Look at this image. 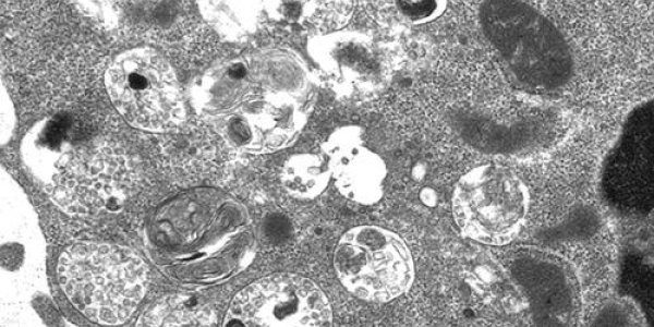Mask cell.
<instances>
[{
	"label": "cell",
	"mask_w": 654,
	"mask_h": 327,
	"mask_svg": "<svg viewBox=\"0 0 654 327\" xmlns=\"http://www.w3.org/2000/svg\"><path fill=\"white\" fill-rule=\"evenodd\" d=\"M479 19L484 36L520 87L550 93L570 81L571 49L537 9L524 1L488 0L480 4Z\"/></svg>",
	"instance_id": "obj_2"
},
{
	"label": "cell",
	"mask_w": 654,
	"mask_h": 327,
	"mask_svg": "<svg viewBox=\"0 0 654 327\" xmlns=\"http://www.w3.org/2000/svg\"><path fill=\"white\" fill-rule=\"evenodd\" d=\"M324 148L330 174L343 196L365 205L380 198L386 166L377 154L363 144L359 130H338L327 140Z\"/></svg>",
	"instance_id": "obj_12"
},
{
	"label": "cell",
	"mask_w": 654,
	"mask_h": 327,
	"mask_svg": "<svg viewBox=\"0 0 654 327\" xmlns=\"http://www.w3.org/2000/svg\"><path fill=\"white\" fill-rule=\"evenodd\" d=\"M110 99L138 129L168 132L181 124L184 110L174 73L150 49H134L117 57L105 76Z\"/></svg>",
	"instance_id": "obj_5"
},
{
	"label": "cell",
	"mask_w": 654,
	"mask_h": 327,
	"mask_svg": "<svg viewBox=\"0 0 654 327\" xmlns=\"http://www.w3.org/2000/svg\"><path fill=\"white\" fill-rule=\"evenodd\" d=\"M331 177L328 162L314 154H296L283 165L281 181L294 197L312 199L319 195Z\"/></svg>",
	"instance_id": "obj_14"
},
{
	"label": "cell",
	"mask_w": 654,
	"mask_h": 327,
	"mask_svg": "<svg viewBox=\"0 0 654 327\" xmlns=\"http://www.w3.org/2000/svg\"><path fill=\"white\" fill-rule=\"evenodd\" d=\"M510 272L537 324L576 325L581 312L580 281L566 258L544 249L521 247L510 259Z\"/></svg>",
	"instance_id": "obj_8"
},
{
	"label": "cell",
	"mask_w": 654,
	"mask_h": 327,
	"mask_svg": "<svg viewBox=\"0 0 654 327\" xmlns=\"http://www.w3.org/2000/svg\"><path fill=\"white\" fill-rule=\"evenodd\" d=\"M334 265L341 283L365 301L387 302L404 293L413 281L409 249L393 232L358 226L339 240Z\"/></svg>",
	"instance_id": "obj_6"
},
{
	"label": "cell",
	"mask_w": 654,
	"mask_h": 327,
	"mask_svg": "<svg viewBox=\"0 0 654 327\" xmlns=\"http://www.w3.org/2000/svg\"><path fill=\"white\" fill-rule=\"evenodd\" d=\"M207 313L187 305L185 301L170 299L159 303L141 318L145 326H195L209 325Z\"/></svg>",
	"instance_id": "obj_16"
},
{
	"label": "cell",
	"mask_w": 654,
	"mask_h": 327,
	"mask_svg": "<svg viewBox=\"0 0 654 327\" xmlns=\"http://www.w3.org/2000/svg\"><path fill=\"white\" fill-rule=\"evenodd\" d=\"M303 13L306 21L323 32L341 28L351 17V1H312L305 2Z\"/></svg>",
	"instance_id": "obj_17"
},
{
	"label": "cell",
	"mask_w": 654,
	"mask_h": 327,
	"mask_svg": "<svg viewBox=\"0 0 654 327\" xmlns=\"http://www.w3.org/2000/svg\"><path fill=\"white\" fill-rule=\"evenodd\" d=\"M310 53L323 77L342 94H366L383 81L371 41L360 34L329 33L312 40Z\"/></svg>",
	"instance_id": "obj_11"
},
{
	"label": "cell",
	"mask_w": 654,
	"mask_h": 327,
	"mask_svg": "<svg viewBox=\"0 0 654 327\" xmlns=\"http://www.w3.org/2000/svg\"><path fill=\"white\" fill-rule=\"evenodd\" d=\"M331 307L311 279L288 272L263 277L233 298L225 325L230 326H326Z\"/></svg>",
	"instance_id": "obj_7"
},
{
	"label": "cell",
	"mask_w": 654,
	"mask_h": 327,
	"mask_svg": "<svg viewBox=\"0 0 654 327\" xmlns=\"http://www.w3.org/2000/svg\"><path fill=\"white\" fill-rule=\"evenodd\" d=\"M126 166L121 156L102 148L81 153L53 177L51 194L66 211L95 214L122 190Z\"/></svg>",
	"instance_id": "obj_10"
},
{
	"label": "cell",
	"mask_w": 654,
	"mask_h": 327,
	"mask_svg": "<svg viewBox=\"0 0 654 327\" xmlns=\"http://www.w3.org/2000/svg\"><path fill=\"white\" fill-rule=\"evenodd\" d=\"M529 203L528 187L514 172L486 164L459 179L452 194V214L465 238L505 245L521 231Z\"/></svg>",
	"instance_id": "obj_4"
},
{
	"label": "cell",
	"mask_w": 654,
	"mask_h": 327,
	"mask_svg": "<svg viewBox=\"0 0 654 327\" xmlns=\"http://www.w3.org/2000/svg\"><path fill=\"white\" fill-rule=\"evenodd\" d=\"M594 326H645V318L637 303L626 296L606 301L596 313Z\"/></svg>",
	"instance_id": "obj_18"
},
{
	"label": "cell",
	"mask_w": 654,
	"mask_h": 327,
	"mask_svg": "<svg viewBox=\"0 0 654 327\" xmlns=\"http://www.w3.org/2000/svg\"><path fill=\"white\" fill-rule=\"evenodd\" d=\"M223 77L235 107L222 129L230 146L270 153L293 143L306 122L311 93L295 59L267 52L250 63H231Z\"/></svg>",
	"instance_id": "obj_1"
},
{
	"label": "cell",
	"mask_w": 654,
	"mask_h": 327,
	"mask_svg": "<svg viewBox=\"0 0 654 327\" xmlns=\"http://www.w3.org/2000/svg\"><path fill=\"white\" fill-rule=\"evenodd\" d=\"M230 145L210 129L180 124L168 131L160 145L165 166L179 179L201 182L218 172Z\"/></svg>",
	"instance_id": "obj_13"
},
{
	"label": "cell",
	"mask_w": 654,
	"mask_h": 327,
	"mask_svg": "<svg viewBox=\"0 0 654 327\" xmlns=\"http://www.w3.org/2000/svg\"><path fill=\"white\" fill-rule=\"evenodd\" d=\"M59 283L73 305L100 324L128 319L142 300L146 264L131 250L84 243L69 247L58 263Z\"/></svg>",
	"instance_id": "obj_3"
},
{
	"label": "cell",
	"mask_w": 654,
	"mask_h": 327,
	"mask_svg": "<svg viewBox=\"0 0 654 327\" xmlns=\"http://www.w3.org/2000/svg\"><path fill=\"white\" fill-rule=\"evenodd\" d=\"M368 13L378 23L421 24L438 17L446 9L445 1H371L365 2Z\"/></svg>",
	"instance_id": "obj_15"
},
{
	"label": "cell",
	"mask_w": 654,
	"mask_h": 327,
	"mask_svg": "<svg viewBox=\"0 0 654 327\" xmlns=\"http://www.w3.org/2000/svg\"><path fill=\"white\" fill-rule=\"evenodd\" d=\"M604 191L616 208L647 211L653 201L652 108L637 110L609 154L603 177Z\"/></svg>",
	"instance_id": "obj_9"
}]
</instances>
